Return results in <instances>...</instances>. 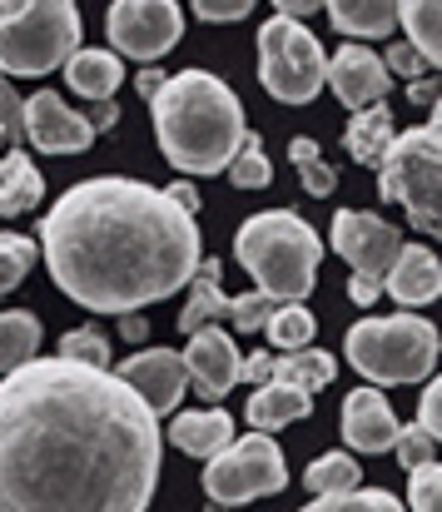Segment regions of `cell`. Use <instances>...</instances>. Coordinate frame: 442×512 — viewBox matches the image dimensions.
Listing matches in <instances>:
<instances>
[{
    "label": "cell",
    "mask_w": 442,
    "mask_h": 512,
    "mask_svg": "<svg viewBox=\"0 0 442 512\" xmlns=\"http://www.w3.org/2000/svg\"><path fill=\"white\" fill-rule=\"evenodd\" d=\"M60 358H70V363H90V368H110V339L100 334V329H70L65 339H60Z\"/></svg>",
    "instance_id": "cell-35"
},
{
    "label": "cell",
    "mask_w": 442,
    "mask_h": 512,
    "mask_svg": "<svg viewBox=\"0 0 442 512\" xmlns=\"http://www.w3.org/2000/svg\"><path fill=\"white\" fill-rule=\"evenodd\" d=\"M254 10V0H199L194 15L199 20H244Z\"/></svg>",
    "instance_id": "cell-41"
},
{
    "label": "cell",
    "mask_w": 442,
    "mask_h": 512,
    "mask_svg": "<svg viewBox=\"0 0 442 512\" xmlns=\"http://www.w3.org/2000/svg\"><path fill=\"white\" fill-rule=\"evenodd\" d=\"M85 125H90L95 135H105V130H115V125H120V110H115V100H100V105H90V115H85Z\"/></svg>",
    "instance_id": "cell-43"
},
{
    "label": "cell",
    "mask_w": 442,
    "mask_h": 512,
    "mask_svg": "<svg viewBox=\"0 0 442 512\" xmlns=\"http://www.w3.org/2000/svg\"><path fill=\"white\" fill-rule=\"evenodd\" d=\"M159 418L110 373L30 358L0 378V512H145Z\"/></svg>",
    "instance_id": "cell-1"
},
{
    "label": "cell",
    "mask_w": 442,
    "mask_h": 512,
    "mask_svg": "<svg viewBox=\"0 0 442 512\" xmlns=\"http://www.w3.org/2000/svg\"><path fill=\"white\" fill-rule=\"evenodd\" d=\"M383 70H388V75H408V80H413V75H418V80H423V75H433V70H428V65H423V60H418V55L403 45V40H398V45H388Z\"/></svg>",
    "instance_id": "cell-40"
},
{
    "label": "cell",
    "mask_w": 442,
    "mask_h": 512,
    "mask_svg": "<svg viewBox=\"0 0 442 512\" xmlns=\"http://www.w3.org/2000/svg\"><path fill=\"white\" fill-rule=\"evenodd\" d=\"M0 135L10 140V150L25 140V100L10 90V80L0 75Z\"/></svg>",
    "instance_id": "cell-38"
},
{
    "label": "cell",
    "mask_w": 442,
    "mask_h": 512,
    "mask_svg": "<svg viewBox=\"0 0 442 512\" xmlns=\"http://www.w3.org/2000/svg\"><path fill=\"white\" fill-rule=\"evenodd\" d=\"M135 85H140V95L149 100V95L164 85V70H154V65H149V70H140V75H135Z\"/></svg>",
    "instance_id": "cell-48"
},
{
    "label": "cell",
    "mask_w": 442,
    "mask_h": 512,
    "mask_svg": "<svg viewBox=\"0 0 442 512\" xmlns=\"http://www.w3.org/2000/svg\"><path fill=\"white\" fill-rule=\"evenodd\" d=\"M398 249H403V234L383 214H368V209H338L333 214V254L348 259L353 274L383 279L388 264L398 259Z\"/></svg>",
    "instance_id": "cell-11"
},
{
    "label": "cell",
    "mask_w": 442,
    "mask_h": 512,
    "mask_svg": "<svg viewBox=\"0 0 442 512\" xmlns=\"http://www.w3.org/2000/svg\"><path fill=\"white\" fill-rule=\"evenodd\" d=\"M219 259H199V269H194V279H189V304H184V314H179V329L184 334H194V329H204V324H214V319H224V304H229V294L219 289Z\"/></svg>",
    "instance_id": "cell-25"
},
{
    "label": "cell",
    "mask_w": 442,
    "mask_h": 512,
    "mask_svg": "<svg viewBox=\"0 0 442 512\" xmlns=\"http://www.w3.org/2000/svg\"><path fill=\"white\" fill-rule=\"evenodd\" d=\"M35 259H40V244H35V239H25V234H0V294L20 289L25 274L35 269Z\"/></svg>",
    "instance_id": "cell-32"
},
{
    "label": "cell",
    "mask_w": 442,
    "mask_h": 512,
    "mask_svg": "<svg viewBox=\"0 0 442 512\" xmlns=\"http://www.w3.org/2000/svg\"><path fill=\"white\" fill-rule=\"evenodd\" d=\"M398 433H403V423L393 418V408H388V398L378 388L363 383V388H353L343 398V438H348L353 453H368V458L393 453Z\"/></svg>",
    "instance_id": "cell-16"
},
{
    "label": "cell",
    "mask_w": 442,
    "mask_h": 512,
    "mask_svg": "<svg viewBox=\"0 0 442 512\" xmlns=\"http://www.w3.org/2000/svg\"><path fill=\"white\" fill-rule=\"evenodd\" d=\"M418 428H423L428 438H442V383H438V378H428V388H423V408H418Z\"/></svg>",
    "instance_id": "cell-39"
},
{
    "label": "cell",
    "mask_w": 442,
    "mask_h": 512,
    "mask_svg": "<svg viewBox=\"0 0 442 512\" xmlns=\"http://www.w3.org/2000/svg\"><path fill=\"white\" fill-rule=\"evenodd\" d=\"M303 512H408L393 493L383 488H353V493H328V498H313Z\"/></svg>",
    "instance_id": "cell-33"
},
{
    "label": "cell",
    "mask_w": 442,
    "mask_h": 512,
    "mask_svg": "<svg viewBox=\"0 0 442 512\" xmlns=\"http://www.w3.org/2000/svg\"><path fill=\"white\" fill-rule=\"evenodd\" d=\"M378 294H383V279H373V274H353V279H348V299H353L358 309H368Z\"/></svg>",
    "instance_id": "cell-42"
},
{
    "label": "cell",
    "mask_w": 442,
    "mask_h": 512,
    "mask_svg": "<svg viewBox=\"0 0 442 512\" xmlns=\"http://www.w3.org/2000/svg\"><path fill=\"white\" fill-rule=\"evenodd\" d=\"M383 289L403 304V314H408V309L433 304V299L442 294L438 254H433L428 244H403V249H398V259H393V264H388V274H383Z\"/></svg>",
    "instance_id": "cell-17"
},
{
    "label": "cell",
    "mask_w": 442,
    "mask_h": 512,
    "mask_svg": "<svg viewBox=\"0 0 442 512\" xmlns=\"http://www.w3.org/2000/svg\"><path fill=\"white\" fill-rule=\"evenodd\" d=\"M45 194V179L30 165V155L10 150L0 155V219H15V214H30Z\"/></svg>",
    "instance_id": "cell-24"
},
{
    "label": "cell",
    "mask_w": 442,
    "mask_h": 512,
    "mask_svg": "<svg viewBox=\"0 0 442 512\" xmlns=\"http://www.w3.org/2000/svg\"><path fill=\"white\" fill-rule=\"evenodd\" d=\"M269 363H274V353H249L244 363H239V378H254L259 388L269 383Z\"/></svg>",
    "instance_id": "cell-45"
},
{
    "label": "cell",
    "mask_w": 442,
    "mask_h": 512,
    "mask_svg": "<svg viewBox=\"0 0 442 512\" xmlns=\"http://www.w3.org/2000/svg\"><path fill=\"white\" fill-rule=\"evenodd\" d=\"M25 140L40 155H85L95 145V130L55 90H40V95L25 100Z\"/></svg>",
    "instance_id": "cell-14"
},
{
    "label": "cell",
    "mask_w": 442,
    "mask_h": 512,
    "mask_svg": "<svg viewBox=\"0 0 442 512\" xmlns=\"http://www.w3.org/2000/svg\"><path fill=\"white\" fill-rule=\"evenodd\" d=\"M110 25V45L115 55H130V60H159L179 45L184 35V10L174 0H120L110 5L105 15Z\"/></svg>",
    "instance_id": "cell-10"
},
{
    "label": "cell",
    "mask_w": 442,
    "mask_h": 512,
    "mask_svg": "<svg viewBox=\"0 0 442 512\" xmlns=\"http://www.w3.org/2000/svg\"><path fill=\"white\" fill-rule=\"evenodd\" d=\"M115 378L145 403L154 418H169V413L184 403V393H189V373H184V358H179L174 348L130 353V358L115 368Z\"/></svg>",
    "instance_id": "cell-12"
},
{
    "label": "cell",
    "mask_w": 442,
    "mask_h": 512,
    "mask_svg": "<svg viewBox=\"0 0 442 512\" xmlns=\"http://www.w3.org/2000/svg\"><path fill=\"white\" fill-rule=\"evenodd\" d=\"M438 498H442V468L438 463L413 468V473H408V508L413 512H442Z\"/></svg>",
    "instance_id": "cell-36"
},
{
    "label": "cell",
    "mask_w": 442,
    "mask_h": 512,
    "mask_svg": "<svg viewBox=\"0 0 442 512\" xmlns=\"http://www.w3.org/2000/svg\"><path fill=\"white\" fill-rule=\"evenodd\" d=\"M149 115H154V140L164 160L184 174L229 170L249 130L239 95L209 70L164 75V85L149 95Z\"/></svg>",
    "instance_id": "cell-3"
},
{
    "label": "cell",
    "mask_w": 442,
    "mask_h": 512,
    "mask_svg": "<svg viewBox=\"0 0 442 512\" xmlns=\"http://www.w3.org/2000/svg\"><path fill=\"white\" fill-rule=\"evenodd\" d=\"M164 194H169V199H174L184 214H194V209H199V194H194V184H169Z\"/></svg>",
    "instance_id": "cell-46"
},
{
    "label": "cell",
    "mask_w": 442,
    "mask_h": 512,
    "mask_svg": "<svg viewBox=\"0 0 442 512\" xmlns=\"http://www.w3.org/2000/svg\"><path fill=\"white\" fill-rule=\"evenodd\" d=\"M308 413H313V393H303V388H284V383H264L259 393H249V408H244V418H249V428H254V433L289 428V423L308 418Z\"/></svg>",
    "instance_id": "cell-21"
},
{
    "label": "cell",
    "mask_w": 442,
    "mask_h": 512,
    "mask_svg": "<svg viewBox=\"0 0 442 512\" xmlns=\"http://www.w3.org/2000/svg\"><path fill=\"white\" fill-rule=\"evenodd\" d=\"M0 155H5V135H0Z\"/></svg>",
    "instance_id": "cell-49"
},
{
    "label": "cell",
    "mask_w": 442,
    "mask_h": 512,
    "mask_svg": "<svg viewBox=\"0 0 442 512\" xmlns=\"http://www.w3.org/2000/svg\"><path fill=\"white\" fill-rule=\"evenodd\" d=\"M80 50V10L70 0H0V75L40 80Z\"/></svg>",
    "instance_id": "cell-5"
},
{
    "label": "cell",
    "mask_w": 442,
    "mask_h": 512,
    "mask_svg": "<svg viewBox=\"0 0 442 512\" xmlns=\"http://www.w3.org/2000/svg\"><path fill=\"white\" fill-rule=\"evenodd\" d=\"M234 259L254 274L259 294H269L279 304H303L318 284L323 239L294 209H264V214L239 224Z\"/></svg>",
    "instance_id": "cell-4"
},
{
    "label": "cell",
    "mask_w": 442,
    "mask_h": 512,
    "mask_svg": "<svg viewBox=\"0 0 442 512\" xmlns=\"http://www.w3.org/2000/svg\"><path fill=\"white\" fill-rule=\"evenodd\" d=\"M274 309H279V299H269V294H259V289H254V294L229 299V304H224V319H229L239 334H259V329L269 324V314H274Z\"/></svg>",
    "instance_id": "cell-34"
},
{
    "label": "cell",
    "mask_w": 442,
    "mask_h": 512,
    "mask_svg": "<svg viewBox=\"0 0 442 512\" xmlns=\"http://www.w3.org/2000/svg\"><path fill=\"white\" fill-rule=\"evenodd\" d=\"M328 75V50L318 45V35L298 20L269 15L259 25V80L279 105H308L318 100Z\"/></svg>",
    "instance_id": "cell-8"
},
{
    "label": "cell",
    "mask_w": 442,
    "mask_h": 512,
    "mask_svg": "<svg viewBox=\"0 0 442 512\" xmlns=\"http://www.w3.org/2000/svg\"><path fill=\"white\" fill-rule=\"evenodd\" d=\"M408 95H413V100H418V105H423L428 115H438V80H433V75L413 80V85H408Z\"/></svg>",
    "instance_id": "cell-44"
},
{
    "label": "cell",
    "mask_w": 442,
    "mask_h": 512,
    "mask_svg": "<svg viewBox=\"0 0 442 512\" xmlns=\"http://www.w3.org/2000/svg\"><path fill=\"white\" fill-rule=\"evenodd\" d=\"M35 234L55 289L90 314H140L189 289L199 269L194 214L145 179H85L50 204Z\"/></svg>",
    "instance_id": "cell-2"
},
{
    "label": "cell",
    "mask_w": 442,
    "mask_h": 512,
    "mask_svg": "<svg viewBox=\"0 0 442 512\" xmlns=\"http://www.w3.org/2000/svg\"><path fill=\"white\" fill-rule=\"evenodd\" d=\"M65 80H70L75 95H85L90 105H100V100H110V95L120 90L125 65H120L115 50H75V55L65 60Z\"/></svg>",
    "instance_id": "cell-20"
},
{
    "label": "cell",
    "mask_w": 442,
    "mask_h": 512,
    "mask_svg": "<svg viewBox=\"0 0 442 512\" xmlns=\"http://www.w3.org/2000/svg\"><path fill=\"white\" fill-rule=\"evenodd\" d=\"M239 433H234V418L224 413V408H204V413H179L174 423H169V443L179 448V453H189V458H214V453H224L229 443H234Z\"/></svg>",
    "instance_id": "cell-18"
},
{
    "label": "cell",
    "mask_w": 442,
    "mask_h": 512,
    "mask_svg": "<svg viewBox=\"0 0 442 512\" xmlns=\"http://www.w3.org/2000/svg\"><path fill=\"white\" fill-rule=\"evenodd\" d=\"M284 488H289V468H284V453L269 433L234 438L224 453H214L204 463V493L219 508H244V503L274 498Z\"/></svg>",
    "instance_id": "cell-9"
},
{
    "label": "cell",
    "mask_w": 442,
    "mask_h": 512,
    "mask_svg": "<svg viewBox=\"0 0 442 512\" xmlns=\"http://www.w3.org/2000/svg\"><path fill=\"white\" fill-rule=\"evenodd\" d=\"M303 488H308L313 498H328V493H353V488H358V463H353L348 453H323V458H313V463H308Z\"/></svg>",
    "instance_id": "cell-29"
},
{
    "label": "cell",
    "mask_w": 442,
    "mask_h": 512,
    "mask_svg": "<svg viewBox=\"0 0 442 512\" xmlns=\"http://www.w3.org/2000/svg\"><path fill=\"white\" fill-rule=\"evenodd\" d=\"M338 373V358L323 353V348H298V353H274L269 363V383H284V388H303V393H318L328 388Z\"/></svg>",
    "instance_id": "cell-23"
},
{
    "label": "cell",
    "mask_w": 442,
    "mask_h": 512,
    "mask_svg": "<svg viewBox=\"0 0 442 512\" xmlns=\"http://www.w3.org/2000/svg\"><path fill=\"white\" fill-rule=\"evenodd\" d=\"M343 353L373 388L418 383V378H433L438 368V329L423 314L358 319L343 339Z\"/></svg>",
    "instance_id": "cell-6"
},
{
    "label": "cell",
    "mask_w": 442,
    "mask_h": 512,
    "mask_svg": "<svg viewBox=\"0 0 442 512\" xmlns=\"http://www.w3.org/2000/svg\"><path fill=\"white\" fill-rule=\"evenodd\" d=\"M35 348H40V319H35V314H25V309L0 314V378H5L10 368L30 363Z\"/></svg>",
    "instance_id": "cell-27"
},
{
    "label": "cell",
    "mask_w": 442,
    "mask_h": 512,
    "mask_svg": "<svg viewBox=\"0 0 442 512\" xmlns=\"http://www.w3.org/2000/svg\"><path fill=\"white\" fill-rule=\"evenodd\" d=\"M378 194L403 204L418 234H438L442 204V130L438 115L408 135H393L383 165H378Z\"/></svg>",
    "instance_id": "cell-7"
},
{
    "label": "cell",
    "mask_w": 442,
    "mask_h": 512,
    "mask_svg": "<svg viewBox=\"0 0 442 512\" xmlns=\"http://www.w3.org/2000/svg\"><path fill=\"white\" fill-rule=\"evenodd\" d=\"M323 85L338 95V105H348L353 115L368 105H383L393 90V75L383 70V55L373 45H338V55L328 60Z\"/></svg>",
    "instance_id": "cell-13"
},
{
    "label": "cell",
    "mask_w": 442,
    "mask_h": 512,
    "mask_svg": "<svg viewBox=\"0 0 442 512\" xmlns=\"http://www.w3.org/2000/svg\"><path fill=\"white\" fill-rule=\"evenodd\" d=\"M323 10H328L333 30L348 35V45L383 40V35H393V25H398V5H393V0H328Z\"/></svg>",
    "instance_id": "cell-19"
},
{
    "label": "cell",
    "mask_w": 442,
    "mask_h": 512,
    "mask_svg": "<svg viewBox=\"0 0 442 512\" xmlns=\"http://www.w3.org/2000/svg\"><path fill=\"white\" fill-rule=\"evenodd\" d=\"M264 334H269V343H274L279 353H298V348H308V343H313V334H318V319H313L303 304H279V309L269 314Z\"/></svg>",
    "instance_id": "cell-28"
},
{
    "label": "cell",
    "mask_w": 442,
    "mask_h": 512,
    "mask_svg": "<svg viewBox=\"0 0 442 512\" xmlns=\"http://www.w3.org/2000/svg\"><path fill=\"white\" fill-rule=\"evenodd\" d=\"M289 155H294V170H298V179H303V194L328 199V194L338 189V170L323 160V150H318L308 135H298L294 145H289Z\"/></svg>",
    "instance_id": "cell-30"
},
{
    "label": "cell",
    "mask_w": 442,
    "mask_h": 512,
    "mask_svg": "<svg viewBox=\"0 0 442 512\" xmlns=\"http://www.w3.org/2000/svg\"><path fill=\"white\" fill-rule=\"evenodd\" d=\"M393 453H398L403 473H413V468H423V463H438V438H428L423 428H403L398 443H393Z\"/></svg>",
    "instance_id": "cell-37"
},
{
    "label": "cell",
    "mask_w": 442,
    "mask_h": 512,
    "mask_svg": "<svg viewBox=\"0 0 442 512\" xmlns=\"http://www.w3.org/2000/svg\"><path fill=\"white\" fill-rule=\"evenodd\" d=\"M229 179H234L239 189H264V184H274V165H269V155H264L259 130H244V145H239V155L229 160Z\"/></svg>",
    "instance_id": "cell-31"
},
{
    "label": "cell",
    "mask_w": 442,
    "mask_h": 512,
    "mask_svg": "<svg viewBox=\"0 0 442 512\" xmlns=\"http://www.w3.org/2000/svg\"><path fill=\"white\" fill-rule=\"evenodd\" d=\"M438 5L433 0H408V5H398V25L408 30V50L428 65V70H438V60H442V30H438Z\"/></svg>",
    "instance_id": "cell-26"
},
{
    "label": "cell",
    "mask_w": 442,
    "mask_h": 512,
    "mask_svg": "<svg viewBox=\"0 0 442 512\" xmlns=\"http://www.w3.org/2000/svg\"><path fill=\"white\" fill-rule=\"evenodd\" d=\"M393 135H398V130H393V110H388V100H383V105H368V110H358V115L348 120L343 145H348L353 165L378 170L383 155H388V145H393Z\"/></svg>",
    "instance_id": "cell-22"
},
{
    "label": "cell",
    "mask_w": 442,
    "mask_h": 512,
    "mask_svg": "<svg viewBox=\"0 0 442 512\" xmlns=\"http://www.w3.org/2000/svg\"><path fill=\"white\" fill-rule=\"evenodd\" d=\"M184 373H189V388L194 393H204L209 403H219L234 383H239V348L234 339L224 334V329H214V324H204V329H194L189 343H184Z\"/></svg>",
    "instance_id": "cell-15"
},
{
    "label": "cell",
    "mask_w": 442,
    "mask_h": 512,
    "mask_svg": "<svg viewBox=\"0 0 442 512\" xmlns=\"http://www.w3.org/2000/svg\"><path fill=\"white\" fill-rule=\"evenodd\" d=\"M120 334H125L130 343H140V339L149 334V324L140 319V314H125V319H120Z\"/></svg>",
    "instance_id": "cell-47"
}]
</instances>
